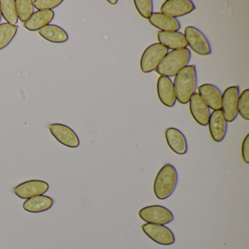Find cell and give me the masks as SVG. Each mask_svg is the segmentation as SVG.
Listing matches in <instances>:
<instances>
[{
  "label": "cell",
  "instance_id": "1",
  "mask_svg": "<svg viewBox=\"0 0 249 249\" xmlns=\"http://www.w3.org/2000/svg\"><path fill=\"white\" fill-rule=\"evenodd\" d=\"M175 94L176 100L182 105L189 103L197 87V72L195 65H188L175 76Z\"/></svg>",
  "mask_w": 249,
  "mask_h": 249
},
{
  "label": "cell",
  "instance_id": "2",
  "mask_svg": "<svg viewBox=\"0 0 249 249\" xmlns=\"http://www.w3.org/2000/svg\"><path fill=\"white\" fill-rule=\"evenodd\" d=\"M191 52L187 48L170 52L164 56L156 72L160 76H176L182 69L189 65L191 60Z\"/></svg>",
  "mask_w": 249,
  "mask_h": 249
},
{
  "label": "cell",
  "instance_id": "3",
  "mask_svg": "<svg viewBox=\"0 0 249 249\" xmlns=\"http://www.w3.org/2000/svg\"><path fill=\"white\" fill-rule=\"evenodd\" d=\"M178 172L171 164H166L160 169L154 183V192L160 200L170 197L177 186Z\"/></svg>",
  "mask_w": 249,
  "mask_h": 249
},
{
  "label": "cell",
  "instance_id": "4",
  "mask_svg": "<svg viewBox=\"0 0 249 249\" xmlns=\"http://www.w3.org/2000/svg\"><path fill=\"white\" fill-rule=\"evenodd\" d=\"M167 53L168 49L160 43H154L148 46L141 56L140 62L141 71L143 73L155 71Z\"/></svg>",
  "mask_w": 249,
  "mask_h": 249
},
{
  "label": "cell",
  "instance_id": "5",
  "mask_svg": "<svg viewBox=\"0 0 249 249\" xmlns=\"http://www.w3.org/2000/svg\"><path fill=\"white\" fill-rule=\"evenodd\" d=\"M185 39L190 49L199 56H208L212 53L210 42L206 36L196 27L189 26L184 29Z\"/></svg>",
  "mask_w": 249,
  "mask_h": 249
},
{
  "label": "cell",
  "instance_id": "6",
  "mask_svg": "<svg viewBox=\"0 0 249 249\" xmlns=\"http://www.w3.org/2000/svg\"><path fill=\"white\" fill-rule=\"evenodd\" d=\"M138 215L146 223L161 225L170 224L174 219L173 213L165 207L160 205L144 207L140 210Z\"/></svg>",
  "mask_w": 249,
  "mask_h": 249
},
{
  "label": "cell",
  "instance_id": "7",
  "mask_svg": "<svg viewBox=\"0 0 249 249\" xmlns=\"http://www.w3.org/2000/svg\"><path fill=\"white\" fill-rule=\"evenodd\" d=\"M240 88L239 86L228 87L224 90L221 98V110L227 122H232L238 114V106Z\"/></svg>",
  "mask_w": 249,
  "mask_h": 249
},
{
  "label": "cell",
  "instance_id": "8",
  "mask_svg": "<svg viewBox=\"0 0 249 249\" xmlns=\"http://www.w3.org/2000/svg\"><path fill=\"white\" fill-rule=\"evenodd\" d=\"M142 230L150 239L158 244L170 246L176 241L173 231L165 225L146 223L142 224Z\"/></svg>",
  "mask_w": 249,
  "mask_h": 249
},
{
  "label": "cell",
  "instance_id": "9",
  "mask_svg": "<svg viewBox=\"0 0 249 249\" xmlns=\"http://www.w3.org/2000/svg\"><path fill=\"white\" fill-rule=\"evenodd\" d=\"M195 8L191 0H167L161 5L160 11L164 15L176 18L188 15Z\"/></svg>",
  "mask_w": 249,
  "mask_h": 249
},
{
  "label": "cell",
  "instance_id": "10",
  "mask_svg": "<svg viewBox=\"0 0 249 249\" xmlns=\"http://www.w3.org/2000/svg\"><path fill=\"white\" fill-rule=\"evenodd\" d=\"M49 189V185L46 181L31 180L23 182L14 189V192L21 199H27L33 196L44 195Z\"/></svg>",
  "mask_w": 249,
  "mask_h": 249
},
{
  "label": "cell",
  "instance_id": "11",
  "mask_svg": "<svg viewBox=\"0 0 249 249\" xmlns=\"http://www.w3.org/2000/svg\"><path fill=\"white\" fill-rule=\"evenodd\" d=\"M49 128L52 135L62 145L72 148L79 146L78 135L69 126L62 124H52Z\"/></svg>",
  "mask_w": 249,
  "mask_h": 249
},
{
  "label": "cell",
  "instance_id": "12",
  "mask_svg": "<svg viewBox=\"0 0 249 249\" xmlns=\"http://www.w3.org/2000/svg\"><path fill=\"white\" fill-rule=\"evenodd\" d=\"M208 125L212 139L216 142H221L227 135V122L221 110H213Z\"/></svg>",
  "mask_w": 249,
  "mask_h": 249
},
{
  "label": "cell",
  "instance_id": "13",
  "mask_svg": "<svg viewBox=\"0 0 249 249\" xmlns=\"http://www.w3.org/2000/svg\"><path fill=\"white\" fill-rule=\"evenodd\" d=\"M189 103L191 114L195 122L200 126H207L211 112L209 107L204 103L199 94L195 93L191 97Z\"/></svg>",
  "mask_w": 249,
  "mask_h": 249
},
{
  "label": "cell",
  "instance_id": "14",
  "mask_svg": "<svg viewBox=\"0 0 249 249\" xmlns=\"http://www.w3.org/2000/svg\"><path fill=\"white\" fill-rule=\"evenodd\" d=\"M197 90L199 97L209 109L221 110L222 94L216 86L210 84H202L198 87Z\"/></svg>",
  "mask_w": 249,
  "mask_h": 249
},
{
  "label": "cell",
  "instance_id": "15",
  "mask_svg": "<svg viewBox=\"0 0 249 249\" xmlns=\"http://www.w3.org/2000/svg\"><path fill=\"white\" fill-rule=\"evenodd\" d=\"M165 139L170 149L178 155H184L187 153V141L181 131L174 127L167 128Z\"/></svg>",
  "mask_w": 249,
  "mask_h": 249
},
{
  "label": "cell",
  "instance_id": "16",
  "mask_svg": "<svg viewBox=\"0 0 249 249\" xmlns=\"http://www.w3.org/2000/svg\"><path fill=\"white\" fill-rule=\"evenodd\" d=\"M157 89L159 99L164 106L173 107L176 105L174 87L170 78L160 76L157 81Z\"/></svg>",
  "mask_w": 249,
  "mask_h": 249
},
{
  "label": "cell",
  "instance_id": "17",
  "mask_svg": "<svg viewBox=\"0 0 249 249\" xmlns=\"http://www.w3.org/2000/svg\"><path fill=\"white\" fill-rule=\"evenodd\" d=\"M159 43L167 49L178 50L186 49L188 45L183 33L180 32H159L157 33Z\"/></svg>",
  "mask_w": 249,
  "mask_h": 249
},
{
  "label": "cell",
  "instance_id": "18",
  "mask_svg": "<svg viewBox=\"0 0 249 249\" xmlns=\"http://www.w3.org/2000/svg\"><path fill=\"white\" fill-rule=\"evenodd\" d=\"M150 24L161 32H178L180 24L177 18L167 17L161 13H153L149 19Z\"/></svg>",
  "mask_w": 249,
  "mask_h": 249
},
{
  "label": "cell",
  "instance_id": "19",
  "mask_svg": "<svg viewBox=\"0 0 249 249\" xmlns=\"http://www.w3.org/2000/svg\"><path fill=\"white\" fill-rule=\"evenodd\" d=\"M54 15L53 11H38L33 13L30 18L24 23V27L29 31H39L52 22Z\"/></svg>",
  "mask_w": 249,
  "mask_h": 249
},
{
  "label": "cell",
  "instance_id": "20",
  "mask_svg": "<svg viewBox=\"0 0 249 249\" xmlns=\"http://www.w3.org/2000/svg\"><path fill=\"white\" fill-rule=\"evenodd\" d=\"M54 201L46 195H38L27 199L23 203V208L26 211L33 213L44 212L52 208Z\"/></svg>",
  "mask_w": 249,
  "mask_h": 249
},
{
  "label": "cell",
  "instance_id": "21",
  "mask_svg": "<svg viewBox=\"0 0 249 249\" xmlns=\"http://www.w3.org/2000/svg\"><path fill=\"white\" fill-rule=\"evenodd\" d=\"M39 35L45 40L53 43H64L69 39L68 33L62 27L54 24H49L40 29Z\"/></svg>",
  "mask_w": 249,
  "mask_h": 249
},
{
  "label": "cell",
  "instance_id": "22",
  "mask_svg": "<svg viewBox=\"0 0 249 249\" xmlns=\"http://www.w3.org/2000/svg\"><path fill=\"white\" fill-rule=\"evenodd\" d=\"M0 11L8 24L17 25L18 18L15 0H0Z\"/></svg>",
  "mask_w": 249,
  "mask_h": 249
},
{
  "label": "cell",
  "instance_id": "23",
  "mask_svg": "<svg viewBox=\"0 0 249 249\" xmlns=\"http://www.w3.org/2000/svg\"><path fill=\"white\" fill-rule=\"evenodd\" d=\"M18 27L8 23L0 24V51L6 48L17 36Z\"/></svg>",
  "mask_w": 249,
  "mask_h": 249
},
{
  "label": "cell",
  "instance_id": "24",
  "mask_svg": "<svg viewBox=\"0 0 249 249\" xmlns=\"http://www.w3.org/2000/svg\"><path fill=\"white\" fill-rule=\"evenodd\" d=\"M17 16L21 22L25 23L33 14V1L31 0H16Z\"/></svg>",
  "mask_w": 249,
  "mask_h": 249
},
{
  "label": "cell",
  "instance_id": "25",
  "mask_svg": "<svg viewBox=\"0 0 249 249\" xmlns=\"http://www.w3.org/2000/svg\"><path fill=\"white\" fill-rule=\"evenodd\" d=\"M134 4L140 15L145 19H149L154 11L152 0H135Z\"/></svg>",
  "mask_w": 249,
  "mask_h": 249
},
{
  "label": "cell",
  "instance_id": "26",
  "mask_svg": "<svg viewBox=\"0 0 249 249\" xmlns=\"http://www.w3.org/2000/svg\"><path fill=\"white\" fill-rule=\"evenodd\" d=\"M237 110L244 120H249V90L245 89L239 95Z\"/></svg>",
  "mask_w": 249,
  "mask_h": 249
},
{
  "label": "cell",
  "instance_id": "27",
  "mask_svg": "<svg viewBox=\"0 0 249 249\" xmlns=\"http://www.w3.org/2000/svg\"><path fill=\"white\" fill-rule=\"evenodd\" d=\"M62 0H35L33 1V8L38 11H52L62 3Z\"/></svg>",
  "mask_w": 249,
  "mask_h": 249
},
{
  "label": "cell",
  "instance_id": "28",
  "mask_svg": "<svg viewBox=\"0 0 249 249\" xmlns=\"http://www.w3.org/2000/svg\"><path fill=\"white\" fill-rule=\"evenodd\" d=\"M241 154L242 158H243V161L246 164L249 163V134L245 137L243 139V142H242L241 146Z\"/></svg>",
  "mask_w": 249,
  "mask_h": 249
},
{
  "label": "cell",
  "instance_id": "29",
  "mask_svg": "<svg viewBox=\"0 0 249 249\" xmlns=\"http://www.w3.org/2000/svg\"><path fill=\"white\" fill-rule=\"evenodd\" d=\"M107 2H108L109 4H110V5H116V3L118 2V0H108V1H107Z\"/></svg>",
  "mask_w": 249,
  "mask_h": 249
},
{
  "label": "cell",
  "instance_id": "30",
  "mask_svg": "<svg viewBox=\"0 0 249 249\" xmlns=\"http://www.w3.org/2000/svg\"><path fill=\"white\" fill-rule=\"evenodd\" d=\"M2 20V14H1V11H0V21Z\"/></svg>",
  "mask_w": 249,
  "mask_h": 249
}]
</instances>
